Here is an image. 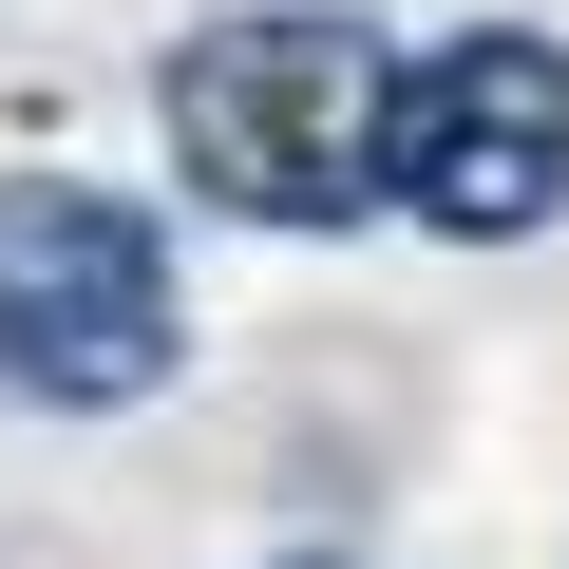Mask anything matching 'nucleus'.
<instances>
[{
    "instance_id": "obj_1",
    "label": "nucleus",
    "mask_w": 569,
    "mask_h": 569,
    "mask_svg": "<svg viewBox=\"0 0 569 569\" xmlns=\"http://www.w3.org/2000/svg\"><path fill=\"white\" fill-rule=\"evenodd\" d=\"M171 171L247 228H342L380 209V114H399V58L342 20V0H266V20H190L171 77Z\"/></svg>"
},
{
    "instance_id": "obj_2",
    "label": "nucleus",
    "mask_w": 569,
    "mask_h": 569,
    "mask_svg": "<svg viewBox=\"0 0 569 569\" xmlns=\"http://www.w3.org/2000/svg\"><path fill=\"white\" fill-rule=\"evenodd\" d=\"M152 380H171V228L133 190H77V171L0 190V399L96 418Z\"/></svg>"
},
{
    "instance_id": "obj_3",
    "label": "nucleus",
    "mask_w": 569,
    "mask_h": 569,
    "mask_svg": "<svg viewBox=\"0 0 569 569\" xmlns=\"http://www.w3.org/2000/svg\"><path fill=\"white\" fill-rule=\"evenodd\" d=\"M380 190H399L418 228H456V247L550 228V209H569V58H550L531 20L437 39V58L399 77V114H380Z\"/></svg>"
},
{
    "instance_id": "obj_4",
    "label": "nucleus",
    "mask_w": 569,
    "mask_h": 569,
    "mask_svg": "<svg viewBox=\"0 0 569 569\" xmlns=\"http://www.w3.org/2000/svg\"><path fill=\"white\" fill-rule=\"evenodd\" d=\"M284 569H342V550H284Z\"/></svg>"
}]
</instances>
